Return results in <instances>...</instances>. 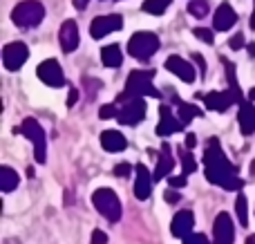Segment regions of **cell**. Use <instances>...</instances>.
Masks as SVG:
<instances>
[{"label": "cell", "instance_id": "6da1fadb", "mask_svg": "<svg viewBox=\"0 0 255 244\" xmlns=\"http://www.w3.org/2000/svg\"><path fill=\"white\" fill-rule=\"evenodd\" d=\"M204 173L206 179L215 186H222L224 191H240L244 186V182L238 177L235 166L226 159L224 150L220 146V139L211 137L204 150Z\"/></svg>", "mask_w": 255, "mask_h": 244}, {"label": "cell", "instance_id": "7a4b0ae2", "mask_svg": "<svg viewBox=\"0 0 255 244\" xmlns=\"http://www.w3.org/2000/svg\"><path fill=\"white\" fill-rule=\"evenodd\" d=\"M45 18V7L38 0H22L13 7L11 20L20 29H29V27H38Z\"/></svg>", "mask_w": 255, "mask_h": 244}, {"label": "cell", "instance_id": "3957f363", "mask_svg": "<svg viewBox=\"0 0 255 244\" xmlns=\"http://www.w3.org/2000/svg\"><path fill=\"white\" fill-rule=\"evenodd\" d=\"M152 79H154L152 70H134V72H130V74H128L124 92L128 94V97H154V99H159L161 97V92L152 85Z\"/></svg>", "mask_w": 255, "mask_h": 244}, {"label": "cell", "instance_id": "277c9868", "mask_svg": "<svg viewBox=\"0 0 255 244\" xmlns=\"http://www.w3.org/2000/svg\"><path fill=\"white\" fill-rule=\"evenodd\" d=\"M117 101L121 103L119 112H117V121H119L121 125H136L141 119H145L143 97H128L126 92H121Z\"/></svg>", "mask_w": 255, "mask_h": 244}, {"label": "cell", "instance_id": "5b68a950", "mask_svg": "<svg viewBox=\"0 0 255 244\" xmlns=\"http://www.w3.org/2000/svg\"><path fill=\"white\" fill-rule=\"evenodd\" d=\"M16 132L25 134V137L29 139L31 146H34V157H36V161H38V164H45V159H47V139H45L43 125H40L36 119L27 117V119L20 123V128H16Z\"/></svg>", "mask_w": 255, "mask_h": 244}, {"label": "cell", "instance_id": "8992f818", "mask_svg": "<svg viewBox=\"0 0 255 244\" xmlns=\"http://www.w3.org/2000/svg\"><path fill=\"white\" fill-rule=\"evenodd\" d=\"M92 204L108 222H119L121 220V200L112 188H97L92 195Z\"/></svg>", "mask_w": 255, "mask_h": 244}, {"label": "cell", "instance_id": "52a82bcc", "mask_svg": "<svg viewBox=\"0 0 255 244\" xmlns=\"http://www.w3.org/2000/svg\"><path fill=\"white\" fill-rule=\"evenodd\" d=\"M157 49H159V38L152 31H136V34H132V38L128 40V54L139 58V61L150 58Z\"/></svg>", "mask_w": 255, "mask_h": 244}, {"label": "cell", "instance_id": "ba28073f", "mask_svg": "<svg viewBox=\"0 0 255 244\" xmlns=\"http://www.w3.org/2000/svg\"><path fill=\"white\" fill-rule=\"evenodd\" d=\"M121 27H124V18L119 13H108V16L94 18L92 25H90V34H92V38L99 40V38H106L112 31H119Z\"/></svg>", "mask_w": 255, "mask_h": 244}, {"label": "cell", "instance_id": "9c48e42d", "mask_svg": "<svg viewBox=\"0 0 255 244\" xmlns=\"http://www.w3.org/2000/svg\"><path fill=\"white\" fill-rule=\"evenodd\" d=\"M36 74H38V79L43 81L45 85H49V88H63V85L67 83L65 74H63V67L58 65L54 58L40 63L38 70H36Z\"/></svg>", "mask_w": 255, "mask_h": 244}, {"label": "cell", "instance_id": "30bf717a", "mask_svg": "<svg viewBox=\"0 0 255 244\" xmlns=\"http://www.w3.org/2000/svg\"><path fill=\"white\" fill-rule=\"evenodd\" d=\"M27 56H29V49L25 43H9L2 47V63L9 72H16L18 67L25 65Z\"/></svg>", "mask_w": 255, "mask_h": 244}, {"label": "cell", "instance_id": "8fae6325", "mask_svg": "<svg viewBox=\"0 0 255 244\" xmlns=\"http://www.w3.org/2000/svg\"><path fill=\"white\" fill-rule=\"evenodd\" d=\"M235 227L229 213H220L213 222V244H233Z\"/></svg>", "mask_w": 255, "mask_h": 244}, {"label": "cell", "instance_id": "7c38bea8", "mask_svg": "<svg viewBox=\"0 0 255 244\" xmlns=\"http://www.w3.org/2000/svg\"><path fill=\"white\" fill-rule=\"evenodd\" d=\"M58 40H61V49L65 54H72L81 43L79 36V27H76L74 20H65L61 25V31H58Z\"/></svg>", "mask_w": 255, "mask_h": 244}, {"label": "cell", "instance_id": "4fadbf2b", "mask_svg": "<svg viewBox=\"0 0 255 244\" xmlns=\"http://www.w3.org/2000/svg\"><path fill=\"white\" fill-rule=\"evenodd\" d=\"M181 128H184V123H181V121L172 115L170 108H168V106L159 108V125H157V134H159V137H168V134L181 132Z\"/></svg>", "mask_w": 255, "mask_h": 244}, {"label": "cell", "instance_id": "5bb4252c", "mask_svg": "<svg viewBox=\"0 0 255 244\" xmlns=\"http://www.w3.org/2000/svg\"><path fill=\"white\" fill-rule=\"evenodd\" d=\"M204 103H206L208 110L213 112H226L233 103H238V99H235V94L231 92V90H226V92H208L204 94Z\"/></svg>", "mask_w": 255, "mask_h": 244}, {"label": "cell", "instance_id": "9a60e30c", "mask_svg": "<svg viewBox=\"0 0 255 244\" xmlns=\"http://www.w3.org/2000/svg\"><path fill=\"white\" fill-rule=\"evenodd\" d=\"M134 173H136V179H134V197L143 202V200H148L150 193H152V182H154V177L148 173V168H145L143 164L136 166Z\"/></svg>", "mask_w": 255, "mask_h": 244}, {"label": "cell", "instance_id": "2e32d148", "mask_svg": "<svg viewBox=\"0 0 255 244\" xmlns=\"http://www.w3.org/2000/svg\"><path fill=\"white\" fill-rule=\"evenodd\" d=\"M166 70L172 72L175 76H179L184 83H193L195 81V70L193 65H190L188 61H184L181 56H177V54H172V56H168L166 61Z\"/></svg>", "mask_w": 255, "mask_h": 244}, {"label": "cell", "instance_id": "e0dca14e", "mask_svg": "<svg viewBox=\"0 0 255 244\" xmlns=\"http://www.w3.org/2000/svg\"><path fill=\"white\" fill-rule=\"evenodd\" d=\"M238 22V13L233 11V7H231L229 2H222L220 7L215 9V18H213V27H215L217 31H229L231 27Z\"/></svg>", "mask_w": 255, "mask_h": 244}, {"label": "cell", "instance_id": "ac0fdd59", "mask_svg": "<svg viewBox=\"0 0 255 244\" xmlns=\"http://www.w3.org/2000/svg\"><path fill=\"white\" fill-rule=\"evenodd\" d=\"M193 224H195V218L190 211H179V213L172 218V224H170V233L179 240H184L186 236H190L193 231Z\"/></svg>", "mask_w": 255, "mask_h": 244}, {"label": "cell", "instance_id": "d6986e66", "mask_svg": "<svg viewBox=\"0 0 255 244\" xmlns=\"http://www.w3.org/2000/svg\"><path fill=\"white\" fill-rule=\"evenodd\" d=\"M172 168H175V159H172V152H170V146H161V155H159L157 159V168H154V182H161V179H166L168 175L172 173Z\"/></svg>", "mask_w": 255, "mask_h": 244}, {"label": "cell", "instance_id": "ffe728a7", "mask_svg": "<svg viewBox=\"0 0 255 244\" xmlns=\"http://www.w3.org/2000/svg\"><path fill=\"white\" fill-rule=\"evenodd\" d=\"M238 121H240V130L242 134H253L255 132V106L251 101H242L240 103V115H238Z\"/></svg>", "mask_w": 255, "mask_h": 244}, {"label": "cell", "instance_id": "44dd1931", "mask_svg": "<svg viewBox=\"0 0 255 244\" xmlns=\"http://www.w3.org/2000/svg\"><path fill=\"white\" fill-rule=\"evenodd\" d=\"M101 146L108 152H121L126 150L128 141L119 130H106V132H101Z\"/></svg>", "mask_w": 255, "mask_h": 244}, {"label": "cell", "instance_id": "7402d4cb", "mask_svg": "<svg viewBox=\"0 0 255 244\" xmlns=\"http://www.w3.org/2000/svg\"><path fill=\"white\" fill-rule=\"evenodd\" d=\"M101 61L106 67H119L121 61H124V54H121L119 45H106L101 49Z\"/></svg>", "mask_w": 255, "mask_h": 244}, {"label": "cell", "instance_id": "603a6c76", "mask_svg": "<svg viewBox=\"0 0 255 244\" xmlns=\"http://www.w3.org/2000/svg\"><path fill=\"white\" fill-rule=\"evenodd\" d=\"M202 115L204 112L199 110L197 106H193V103H181V101L177 103V119H179L184 125H188L195 117H202Z\"/></svg>", "mask_w": 255, "mask_h": 244}, {"label": "cell", "instance_id": "cb8c5ba5", "mask_svg": "<svg viewBox=\"0 0 255 244\" xmlns=\"http://www.w3.org/2000/svg\"><path fill=\"white\" fill-rule=\"evenodd\" d=\"M16 186H18V173L13 168H9V166H2L0 168V188L4 193H11Z\"/></svg>", "mask_w": 255, "mask_h": 244}, {"label": "cell", "instance_id": "d4e9b609", "mask_svg": "<svg viewBox=\"0 0 255 244\" xmlns=\"http://www.w3.org/2000/svg\"><path fill=\"white\" fill-rule=\"evenodd\" d=\"M170 2L172 0H145L141 9H143L145 13H152V16H161V13L170 7Z\"/></svg>", "mask_w": 255, "mask_h": 244}, {"label": "cell", "instance_id": "484cf974", "mask_svg": "<svg viewBox=\"0 0 255 244\" xmlns=\"http://www.w3.org/2000/svg\"><path fill=\"white\" fill-rule=\"evenodd\" d=\"M179 159H181V168H184V175H190L197 170V161H195L193 152H190V148H184V150L179 152Z\"/></svg>", "mask_w": 255, "mask_h": 244}, {"label": "cell", "instance_id": "4316f807", "mask_svg": "<svg viewBox=\"0 0 255 244\" xmlns=\"http://www.w3.org/2000/svg\"><path fill=\"white\" fill-rule=\"evenodd\" d=\"M235 213H238V220L242 227H249V204H247V197L240 193L238 202H235Z\"/></svg>", "mask_w": 255, "mask_h": 244}, {"label": "cell", "instance_id": "83f0119b", "mask_svg": "<svg viewBox=\"0 0 255 244\" xmlns=\"http://www.w3.org/2000/svg\"><path fill=\"white\" fill-rule=\"evenodd\" d=\"M188 13L193 18H204V16H208V2L206 0H190L188 2Z\"/></svg>", "mask_w": 255, "mask_h": 244}, {"label": "cell", "instance_id": "f1b7e54d", "mask_svg": "<svg viewBox=\"0 0 255 244\" xmlns=\"http://www.w3.org/2000/svg\"><path fill=\"white\" fill-rule=\"evenodd\" d=\"M193 34H195V38L204 40V43H208V45L213 43V29H206V27H197V29H193Z\"/></svg>", "mask_w": 255, "mask_h": 244}, {"label": "cell", "instance_id": "f546056e", "mask_svg": "<svg viewBox=\"0 0 255 244\" xmlns=\"http://www.w3.org/2000/svg\"><path fill=\"white\" fill-rule=\"evenodd\" d=\"M83 83H85V90H88L90 99H94V97H97V90L101 88V83H99L97 79H90V76H85V79H83Z\"/></svg>", "mask_w": 255, "mask_h": 244}, {"label": "cell", "instance_id": "4dcf8cb0", "mask_svg": "<svg viewBox=\"0 0 255 244\" xmlns=\"http://www.w3.org/2000/svg\"><path fill=\"white\" fill-rule=\"evenodd\" d=\"M117 112H119V108H117L115 103H110V106H101L99 117H101V119H112V117H117Z\"/></svg>", "mask_w": 255, "mask_h": 244}, {"label": "cell", "instance_id": "1f68e13d", "mask_svg": "<svg viewBox=\"0 0 255 244\" xmlns=\"http://www.w3.org/2000/svg\"><path fill=\"white\" fill-rule=\"evenodd\" d=\"M184 244H211V242H208V238L204 236V233H197V236L190 233V236L184 238Z\"/></svg>", "mask_w": 255, "mask_h": 244}, {"label": "cell", "instance_id": "d6a6232c", "mask_svg": "<svg viewBox=\"0 0 255 244\" xmlns=\"http://www.w3.org/2000/svg\"><path fill=\"white\" fill-rule=\"evenodd\" d=\"M163 200L168 202V204H177V202L181 200V195H179V188H168L166 193H163Z\"/></svg>", "mask_w": 255, "mask_h": 244}, {"label": "cell", "instance_id": "836d02e7", "mask_svg": "<svg viewBox=\"0 0 255 244\" xmlns=\"http://www.w3.org/2000/svg\"><path fill=\"white\" fill-rule=\"evenodd\" d=\"M130 173H132V166L126 164V161H124V164H117L115 166V175H117V177H128Z\"/></svg>", "mask_w": 255, "mask_h": 244}, {"label": "cell", "instance_id": "e575fe53", "mask_svg": "<svg viewBox=\"0 0 255 244\" xmlns=\"http://www.w3.org/2000/svg\"><path fill=\"white\" fill-rule=\"evenodd\" d=\"M229 47H231V49H242V47H244V36H242V34H235L233 38L229 40Z\"/></svg>", "mask_w": 255, "mask_h": 244}, {"label": "cell", "instance_id": "d590c367", "mask_svg": "<svg viewBox=\"0 0 255 244\" xmlns=\"http://www.w3.org/2000/svg\"><path fill=\"white\" fill-rule=\"evenodd\" d=\"M168 184H170L172 188H184V186H186V175H179V177H170V179H168Z\"/></svg>", "mask_w": 255, "mask_h": 244}, {"label": "cell", "instance_id": "8d00e7d4", "mask_svg": "<svg viewBox=\"0 0 255 244\" xmlns=\"http://www.w3.org/2000/svg\"><path fill=\"white\" fill-rule=\"evenodd\" d=\"M92 244H108V236L97 229V231L92 233Z\"/></svg>", "mask_w": 255, "mask_h": 244}, {"label": "cell", "instance_id": "74e56055", "mask_svg": "<svg viewBox=\"0 0 255 244\" xmlns=\"http://www.w3.org/2000/svg\"><path fill=\"white\" fill-rule=\"evenodd\" d=\"M76 101H79V90H70V97H67V108L76 106Z\"/></svg>", "mask_w": 255, "mask_h": 244}, {"label": "cell", "instance_id": "f35d334b", "mask_svg": "<svg viewBox=\"0 0 255 244\" xmlns=\"http://www.w3.org/2000/svg\"><path fill=\"white\" fill-rule=\"evenodd\" d=\"M193 58H195V61H197V63H199V67H202V74H204V72H206V63H204L202 54H193Z\"/></svg>", "mask_w": 255, "mask_h": 244}, {"label": "cell", "instance_id": "ab89813d", "mask_svg": "<svg viewBox=\"0 0 255 244\" xmlns=\"http://www.w3.org/2000/svg\"><path fill=\"white\" fill-rule=\"evenodd\" d=\"M195 143H197V137L188 134V137H186V148H195Z\"/></svg>", "mask_w": 255, "mask_h": 244}, {"label": "cell", "instance_id": "60d3db41", "mask_svg": "<svg viewBox=\"0 0 255 244\" xmlns=\"http://www.w3.org/2000/svg\"><path fill=\"white\" fill-rule=\"evenodd\" d=\"M74 4L79 9H85V4H88V0H74Z\"/></svg>", "mask_w": 255, "mask_h": 244}, {"label": "cell", "instance_id": "b9f144b4", "mask_svg": "<svg viewBox=\"0 0 255 244\" xmlns=\"http://www.w3.org/2000/svg\"><path fill=\"white\" fill-rule=\"evenodd\" d=\"M247 49H249V54H251V56H255V45H249Z\"/></svg>", "mask_w": 255, "mask_h": 244}, {"label": "cell", "instance_id": "7bdbcfd3", "mask_svg": "<svg viewBox=\"0 0 255 244\" xmlns=\"http://www.w3.org/2000/svg\"><path fill=\"white\" fill-rule=\"evenodd\" d=\"M247 244H255V236H249L247 238Z\"/></svg>", "mask_w": 255, "mask_h": 244}, {"label": "cell", "instance_id": "ee69618b", "mask_svg": "<svg viewBox=\"0 0 255 244\" xmlns=\"http://www.w3.org/2000/svg\"><path fill=\"white\" fill-rule=\"evenodd\" d=\"M251 29H255V9H253V16H251Z\"/></svg>", "mask_w": 255, "mask_h": 244}, {"label": "cell", "instance_id": "f6af8a7d", "mask_svg": "<svg viewBox=\"0 0 255 244\" xmlns=\"http://www.w3.org/2000/svg\"><path fill=\"white\" fill-rule=\"evenodd\" d=\"M249 97H251V101H255V88L251 90V92H249Z\"/></svg>", "mask_w": 255, "mask_h": 244}, {"label": "cell", "instance_id": "bcb514c9", "mask_svg": "<svg viewBox=\"0 0 255 244\" xmlns=\"http://www.w3.org/2000/svg\"><path fill=\"white\" fill-rule=\"evenodd\" d=\"M251 175H255V161L251 164Z\"/></svg>", "mask_w": 255, "mask_h": 244}]
</instances>
